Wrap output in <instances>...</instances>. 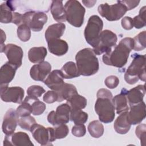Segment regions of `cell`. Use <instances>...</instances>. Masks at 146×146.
<instances>
[{
	"label": "cell",
	"mask_w": 146,
	"mask_h": 146,
	"mask_svg": "<svg viewBox=\"0 0 146 146\" xmlns=\"http://www.w3.org/2000/svg\"><path fill=\"white\" fill-rule=\"evenodd\" d=\"M133 48V40L127 37L122 39L113 50L103 55V62L107 65L121 68L127 62L129 54Z\"/></svg>",
	"instance_id": "cell-1"
},
{
	"label": "cell",
	"mask_w": 146,
	"mask_h": 146,
	"mask_svg": "<svg viewBox=\"0 0 146 146\" xmlns=\"http://www.w3.org/2000/svg\"><path fill=\"white\" fill-rule=\"evenodd\" d=\"M75 60L80 75L91 76L99 70L98 58L91 48H84L78 51L76 54Z\"/></svg>",
	"instance_id": "cell-2"
},
{
	"label": "cell",
	"mask_w": 146,
	"mask_h": 146,
	"mask_svg": "<svg viewBox=\"0 0 146 146\" xmlns=\"http://www.w3.org/2000/svg\"><path fill=\"white\" fill-rule=\"evenodd\" d=\"M133 60L124 74L125 82L129 84H134L140 79L145 81V55L134 54L132 55Z\"/></svg>",
	"instance_id": "cell-3"
},
{
	"label": "cell",
	"mask_w": 146,
	"mask_h": 146,
	"mask_svg": "<svg viewBox=\"0 0 146 146\" xmlns=\"http://www.w3.org/2000/svg\"><path fill=\"white\" fill-rule=\"evenodd\" d=\"M64 9L66 13V21L75 27H80L83 23L86 12L84 7L76 0H70L66 2Z\"/></svg>",
	"instance_id": "cell-4"
},
{
	"label": "cell",
	"mask_w": 146,
	"mask_h": 146,
	"mask_svg": "<svg viewBox=\"0 0 146 146\" xmlns=\"http://www.w3.org/2000/svg\"><path fill=\"white\" fill-rule=\"evenodd\" d=\"M103 27V22L99 16L94 15L90 17L84 29V35L86 42L93 48L98 43Z\"/></svg>",
	"instance_id": "cell-5"
},
{
	"label": "cell",
	"mask_w": 146,
	"mask_h": 146,
	"mask_svg": "<svg viewBox=\"0 0 146 146\" xmlns=\"http://www.w3.org/2000/svg\"><path fill=\"white\" fill-rule=\"evenodd\" d=\"M115 110L112 99L108 98H97L95 111L101 122L106 124L112 122L115 116Z\"/></svg>",
	"instance_id": "cell-6"
},
{
	"label": "cell",
	"mask_w": 146,
	"mask_h": 146,
	"mask_svg": "<svg viewBox=\"0 0 146 146\" xmlns=\"http://www.w3.org/2000/svg\"><path fill=\"white\" fill-rule=\"evenodd\" d=\"M98 10L102 17L109 21L119 20L128 11L121 1L113 5H108L107 3L101 4L98 6Z\"/></svg>",
	"instance_id": "cell-7"
},
{
	"label": "cell",
	"mask_w": 146,
	"mask_h": 146,
	"mask_svg": "<svg viewBox=\"0 0 146 146\" xmlns=\"http://www.w3.org/2000/svg\"><path fill=\"white\" fill-rule=\"evenodd\" d=\"M117 40V35L112 31L109 30L102 31L96 46L93 48V51L98 55L109 52L112 50V48L116 46Z\"/></svg>",
	"instance_id": "cell-8"
},
{
	"label": "cell",
	"mask_w": 146,
	"mask_h": 146,
	"mask_svg": "<svg viewBox=\"0 0 146 146\" xmlns=\"http://www.w3.org/2000/svg\"><path fill=\"white\" fill-rule=\"evenodd\" d=\"M47 15L42 11H30L23 14V23L26 24L34 31H39L47 21Z\"/></svg>",
	"instance_id": "cell-9"
},
{
	"label": "cell",
	"mask_w": 146,
	"mask_h": 146,
	"mask_svg": "<svg viewBox=\"0 0 146 146\" xmlns=\"http://www.w3.org/2000/svg\"><path fill=\"white\" fill-rule=\"evenodd\" d=\"M30 132L34 139L41 145L51 144L56 139L54 135V129L52 127L45 128L44 126L35 124Z\"/></svg>",
	"instance_id": "cell-10"
},
{
	"label": "cell",
	"mask_w": 146,
	"mask_h": 146,
	"mask_svg": "<svg viewBox=\"0 0 146 146\" xmlns=\"http://www.w3.org/2000/svg\"><path fill=\"white\" fill-rule=\"evenodd\" d=\"M71 108L66 103L59 106L56 111H52L48 114L47 120L54 126L68 123L70 117Z\"/></svg>",
	"instance_id": "cell-11"
},
{
	"label": "cell",
	"mask_w": 146,
	"mask_h": 146,
	"mask_svg": "<svg viewBox=\"0 0 146 146\" xmlns=\"http://www.w3.org/2000/svg\"><path fill=\"white\" fill-rule=\"evenodd\" d=\"M4 52L6 55L8 62L17 69L21 66L23 52L22 48L16 44L9 43L1 49V52Z\"/></svg>",
	"instance_id": "cell-12"
},
{
	"label": "cell",
	"mask_w": 146,
	"mask_h": 146,
	"mask_svg": "<svg viewBox=\"0 0 146 146\" xmlns=\"http://www.w3.org/2000/svg\"><path fill=\"white\" fill-rule=\"evenodd\" d=\"M24 95V90L20 87L1 86L0 96L1 99L5 102L21 104L23 102Z\"/></svg>",
	"instance_id": "cell-13"
},
{
	"label": "cell",
	"mask_w": 146,
	"mask_h": 146,
	"mask_svg": "<svg viewBox=\"0 0 146 146\" xmlns=\"http://www.w3.org/2000/svg\"><path fill=\"white\" fill-rule=\"evenodd\" d=\"M18 116L16 111L13 108L9 109L4 115L2 129L6 136L13 135L18 124Z\"/></svg>",
	"instance_id": "cell-14"
},
{
	"label": "cell",
	"mask_w": 146,
	"mask_h": 146,
	"mask_svg": "<svg viewBox=\"0 0 146 146\" xmlns=\"http://www.w3.org/2000/svg\"><path fill=\"white\" fill-rule=\"evenodd\" d=\"M145 117V104L141 102L130 106L129 111H128L127 120L131 125L140 124Z\"/></svg>",
	"instance_id": "cell-15"
},
{
	"label": "cell",
	"mask_w": 146,
	"mask_h": 146,
	"mask_svg": "<svg viewBox=\"0 0 146 146\" xmlns=\"http://www.w3.org/2000/svg\"><path fill=\"white\" fill-rule=\"evenodd\" d=\"M51 66L46 61L33 66L30 71L31 78L36 81H44L46 76L51 72Z\"/></svg>",
	"instance_id": "cell-16"
},
{
	"label": "cell",
	"mask_w": 146,
	"mask_h": 146,
	"mask_svg": "<svg viewBox=\"0 0 146 146\" xmlns=\"http://www.w3.org/2000/svg\"><path fill=\"white\" fill-rule=\"evenodd\" d=\"M13 145L15 146L23 145H34L31 141L29 135L23 132L14 133L10 136H6L3 141V145Z\"/></svg>",
	"instance_id": "cell-17"
},
{
	"label": "cell",
	"mask_w": 146,
	"mask_h": 146,
	"mask_svg": "<svg viewBox=\"0 0 146 146\" xmlns=\"http://www.w3.org/2000/svg\"><path fill=\"white\" fill-rule=\"evenodd\" d=\"M145 94V85H138L129 90L125 89V95L129 106L138 104L143 100Z\"/></svg>",
	"instance_id": "cell-18"
},
{
	"label": "cell",
	"mask_w": 146,
	"mask_h": 146,
	"mask_svg": "<svg viewBox=\"0 0 146 146\" xmlns=\"http://www.w3.org/2000/svg\"><path fill=\"white\" fill-rule=\"evenodd\" d=\"M63 79L64 78L61 71L59 70H54L48 74L46 80L43 82L51 90L58 91L64 83Z\"/></svg>",
	"instance_id": "cell-19"
},
{
	"label": "cell",
	"mask_w": 146,
	"mask_h": 146,
	"mask_svg": "<svg viewBox=\"0 0 146 146\" xmlns=\"http://www.w3.org/2000/svg\"><path fill=\"white\" fill-rule=\"evenodd\" d=\"M49 51L56 56H62L68 50L67 43L63 39H54L47 42Z\"/></svg>",
	"instance_id": "cell-20"
},
{
	"label": "cell",
	"mask_w": 146,
	"mask_h": 146,
	"mask_svg": "<svg viewBox=\"0 0 146 146\" xmlns=\"http://www.w3.org/2000/svg\"><path fill=\"white\" fill-rule=\"evenodd\" d=\"M17 70L8 62L3 64L0 70V86H7L14 79Z\"/></svg>",
	"instance_id": "cell-21"
},
{
	"label": "cell",
	"mask_w": 146,
	"mask_h": 146,
	"mask_svg": "<svg viewBox=\"0 0 146 146\" xmlns=\"http://www.w3.org/2000/svg\"><path fill=\"white\" fill-rule=\"evenodd\" d=\"M50 11L55 21L62 23L66 21V13L62 1H52L50 6Z\"/></svg>",
	"instance_id": "cell-22"
},
{
	"label": "cell",
	"mask_w": 146,
	"mask_h": 146,
	"mask_svg": "<svg viewBox=\"0 0 146 146\" xmlns=\"http://www.w3.org/2000/svg\"><path fill=\"white\" fill-rule=\"evenodd\" d=\"M65 29L66 25L63 23H58L49 26L44 34L46 41L54 39H60L63 35Z\"/></svg>",
	"instance_id": "cell-23"
},
{
	"label": "cell",
	"mask_w": 146,
	"mask_h": 146,
	"mask_svg": "<svg viewBox=\"0 0 146 146\" xmlns=\"http://www.w3.org/2000/svg\"><path fill=\"white\" fill-rule=\"evenodd\" d=\"M112 102L117 114H120L123 112L128 111L129 107L128 106V101L125 95V88H123L120 94L116 95L112 98Z\"/></svg>",
	"instance_id": "cell-24"
},
{
	"label": "cell",
	"mask_w": 146,
	"mask_h": 146,
	"mask_svg": "<svg viewBox=\"0 0 146 146\" xmlns=\"http://www.w3.org/2000/svg\"><path fill=\"white\" fill-rule=\"evenodd\" d=\"M127 114L128 111L123 112L120 113V115L115 120L113 127L117 133L125 134L130 129L131 125L127 120Z\"/></svg>",
	"instance_id": "cell-25"
},
{
	"label": "cell",
	"mask_w": 146,
	"mask_h": 146,
	"mask_svg": "<svg viewBox=\"0 0 146 146\" xmlns=\"http://www.w3.org/2000/svg\"><path fill=\"white\" fill-rule=\"evenodd\" d=\"M11 3V1H6L1 5L0 21L2 23H12L15 8Z\"/></svg>",
	"instance_id": "cell-26"
},
{
	"label": "cell",
	"mask_w": 146,
	"mask_h": 146,
	"mask_svg": "<svg viewBox=\"0 0 146 146\" xmlns=\"http://www.w3.org/2000/svg\"><path fill=\"white\" fill-rule=\"evenodd\" d=\"M47 53V50L44 47H32L28 52L29 59L33 63H40L44 61Z\"/></svg>",
	"instance_id": "cell-27"
},
{
	"label": "cell",
	"mask_w": 146,
	"mask_h": 146,
	"mask_svg": "<svg viewBox=\"0 0 146 146\" xmlns=\"http://www.w3.org/2000/svg\"><path fill=\"white\" fill-rule=\"evenodd\" d=\"M56 91L57 92L58 95V102H62L64 100H67L73 95L78 94L75 86L66 83H64L63 85Z\"/></svg>",
	"instance_id": "cell-28"
},
{
	"label": "cell",
	"mask_w": 146,
	"mask_h": 146,
	"mask_svg": "<svg viewBox=\"0 0 146 146\" xmlns=\"http://www.w3.org/2000/svg\"><path fill=\"white\" fill-rule=\"evenodd\" d=\"M60 71L64 79H72L80 75L76 64L71 61L66 63Z\"/></svg>",
	"instance_id": "cell-29"
},
{
	"label": "cell",
	"mask_w": 146,
	"mask_h": 146,
	"mask_svg": "<svg viewBox=\"0 0 146 146\" xmlns=\"http://www.w3.org/2000/svg\"><path fill=\"white\" fill-rule=\"evenodd\" d=\"M67 103L70 106L71 110H82L87 106V99L77 94L67 100Z\"/></svg>",
	"instance_id": "cell-30"
},
{
	"label": "cell",
	"mask_w": 146,
	"mask_h": 146,
	"mask_svg": "<svg viewBox=\"0 0 146 146\" xmlns=\"http://www.w3.org/2000/svg\"><path fill=\"white\" fill-rule=\"evenodd\" d=\"M88 131L90 135L94 138H99L104 133V126L99 120H94L88 125Z\"/></svg>",
	"instance_id": "cell-31"
},
{
	"label": "cell",
	"mask_w": 146,
	"mask_h": 146,
	"mask_svg": "<svg viewBox=\"0 0 146 146\" xmlns=\"http://www.w3.org/2000/svg\"><path fill=\"white\" fill-rule=\"evenodd\" d=\"M70 119L75 124H84L88 120V114L82 110H71Z\"/></svg>",
	"instance_id": "cell-32"
},
{
	"label": "cell",
	"mask_w": 146,
	"mask_h": 146,
	"mask_svg": "<svg viewBox=\"0 0 146 146\" xmlns=\"http://www.w3.org/2000/svg\"><path fill=\"white\" fill-rule=\"evenodd\" d=\"M32 111L31 103L27 96L26 97L25 100L16 110L17 114L19 117L30 115V114L32 113Z\"/></svg>",
	"instance_id": "cell-33"
},
{
	"label": "cell",
	"mask_w": 146,
	"mask_h": 146,
	"mask_svg": "<svg viewBox=\"0 0 146 146\" xmlns=\"http://www.w3.org/2000/svg\"><path fill=\"white\" fill-rule=\"evenodd\" d=\"M32 107V114L34 115H40L43 113L46 110L45 104L40 101L38 98H33L27 96Z\"/></svg>",
	"instance_id": "cell-34"
},
{
	"label": "cell",
	"mask_w": 146,
	"mask_h": 146,
	"mask_svg": "<svg viewBox=\"0 0 146 146\" xmlns=\"http://www.w3.org/2000/svg\"><path fill=\"white\" fill-rule=\"evenodd\" d=\"M35 124H36V122L35 119L30 115L20 117L18 118V124L23 129L30 131L33 127Z\"/></svg>",
	"instance_id": "cell-35"
},
{
	"label": "cell",
	"mask_w": 146,
	"mask_h": 146,
	"mask_svg": "<svg viewBox=\"0 0 146 146\" xmlns=\"http://www.w3.org/2000/svg\"><path fill=\"white\" fill-rule=\"evenodd\" d=\"M145 36L146 31H143L134 37L133 49L135 51H141L145 48Z\"/></svg>",
	"instance_id": "cell-36"
},
{
	"label": "cell",
	"mask_w": 146,
	"mask_h": 146,
	"mask_svg": "<svg viewBox=\"0 0 146 146\" xmlns=\"http://www.w3.org/2000/svg\"><path fill=\"white\" fill-rule=\"evenodd\" d=\"M17 35L22 42H27L31 37V29L25 23H22L18 26Z\"/></svg>",
	"instance_id": "cell-37"
},
{
	"label": "cell",
	"mask_w": 146,
	"mask_h": 146,
	"mask_svg": "<svg viewBox=\"0 0 146 146\" xmlns=\"http://www.w3.org/2000/svg\"><path fill=\"white\" fill-rule=\"evenodd\" d=\"M133 26L136 29H141L145 26V6L140 9L139 15L132 18Z\"/></svg>",
	"instance_id": "cell-38"
},
{
	"label": "cell",
	"mask_w": 146,
	"mask_h": 146,
	"mask_svg": "<svg viewBox=\"0 0 146 146\" xmlns=\"http://www.w3.org/2000/svg\"><path fill=\"white\" fill-rule=\"evenodd\" d=\"M55 139H60L66 137L69 132V129L67 125L62 124L56 125L54 128Z\"/></svg>",
	"instance_id": "cell-39"
},
{
	"label": "cell",
	"mask_w": 146,
	"mask_h": 146,
	"mask_svg": "<svg viewBox=\"0 0 146 146\" xmlns=\"http://www.w3.org/2000/svg\"><path fill=\"white\" fill-rule=\"evenodd\" d=\"M45 92V90L42 87L38 85L31 86L27 90L28 96L33 98H38Z\"/></svg>",
	"instance_id": "cell-40"
},
{
	"label": "cell",
	"mask_w": 146,
	"mask_h": 146,
	"mask_svg": "<svg viewBox=\"0 0 146 146\" xmlns=\"http://www.w3.org/2000/svg\"><path fill=\"white\" fill-rule=\"evenodd\" d=\"M135 133L137 137L140 140L141 144L145 145L146 136V125L145 124H139L135 129Z\"/></svg>",
	"instance_id": "cell-41"
},
{
	"label": "cell",
	"mask_w": 146,
	"mask_h": 146,
	"mask_svg": "<svg viewBox=\"0 0 146 146\" xmlns=\"http://www.w3.org/2000/svg\"><path fill=\"white\" fill-rule=\"evenodd\" d=\"M43 99L46 103H53L55 102H58V95L56 91H48L45 93L43 97Z\"/></svg>",
	"instance_id": "cell-42"
},
{
	"label": "cell",
	"mask_w": 146,
	"mask_h": 146,
	"mask_svg": "<svg viewBox=\"0 0 146 146\" xmlns=\"http://www.w3.org/2000/svg\"><path fill=\"white\" fill-rule=\"evenodd\" d=\"M71 132L76 137H82L86 134V128L84 124H75L72 127Z\"/></svg>",
	"instance_id": "cell-43"
},
{
	"label": "cell",
	"mask_w": 146,
	"mask_h": 146,
	"mask_svg": "<svg viewBox=\"0 0 146 146\" xmlns=\"http://www.w3.org/2000/svg\"><path fill=\"white\" fill-rule=\"evenodd\" d=\"M104 83L108 88L110 89H113L116 88L119 84V79L116 76L110 75L106 78L104 80Z\"/></svg>",
	"instance_id": "cell-44"
},
{
	"label": "cell",
	"mask_w": 146,
	"mask_h": 146,
	"mask_svg": "<svg viewBox=\"0 0 146 146\" xmlns=\"http://www.w3.org/2000/svg\"><path fill=\"white\" fill-rule=\"evenodd\" d=\"M121 26L123 29L127 30H131L133 27L132 18L129 17H125L121 19Z\"/></svg>",
	"instance_id": "cell-45"
},
{
	"label": "cell",
	"mask_w": 146,
	"mask_h": 146,
	"mask_svg": "<svg viewBox=\"0 0 146 146\" xmlns=\"http://www.w3.org/2000/svg\"><path fill=\"white\" fill-rule=\"evenodd\" d=\"M97 98H108L111 99H112V93L107 89L101 88L99 89L96 94Z\"/></svg>",
	"instance_id": "cell-46"
},
{
	"label": "cell",
	"mask_w": 146,
	"mask_h": 146,
	"mask_svg": "<svg viewBox=\"0 0 146 146\" xmlns=\"http://www.w3.org/2000/svg\"><path fill=\"white\" fill-rule=\"evenodd\" d=\"M121 2L126 7L127 10L135 8L140 3V1H121Z\"/></svg>",
	"instance_id": "cell-47"
},
{
	"label": "cell",
	"mask_w": 146,
	"mask_h": 146,
	"mask_svg": "<svg viewBox=\"0 0 146 146\" xmlns=\"http://www.w3.org/2000/svg\"><path fill=\"white\" fill-rule=\"evenodd\" d=\"M12 23L15 24L18 26L23 23V14L19 13L14 12Z\"/></svg>",
	"instance_id": "cell-48"
},
{
	"label": "cell",
	"mask_w": 146,
	"mask_h": 146,
	"mask_svg": "<svg viewBox=\"0 0 146 146\" xmlns=\"http://www.w3.org/2000/svg\"><path fill=\"white\" fill-rule=\"evenodd\" d=\"M82 2L87 7H91L94 6L96 1H83Z\"/></svg>",
	"instance_id": "cell-49"
},
{
	"label": "cell",
	"mask_w": 146,
	"mask_h": 146,
	"mask_svg": "<svg viewBox=\"0 0 146 146\" xmlns=\"http://www.w3.org/2000/svg\"><path fill=\"white\" fill-rule=\"evenodd\" d=\"M1 46L3 45V42L6 39V35H5V33H4V32L2 30H1Z\"/></svg>",
	"instance_id": "cell-50"
}]
</instances>
